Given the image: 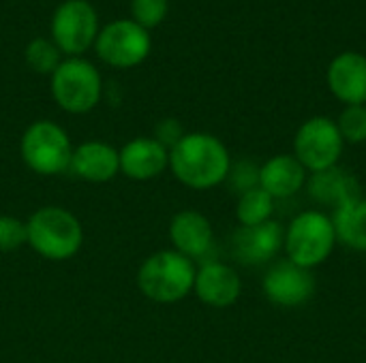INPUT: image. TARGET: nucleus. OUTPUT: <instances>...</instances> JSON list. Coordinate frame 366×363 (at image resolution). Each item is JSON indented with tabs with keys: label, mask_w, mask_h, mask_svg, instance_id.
I'll list each match as a JSON object with an SVG mask.
<instances>
[{
	"label": "nucleus",
	"mask_w": 366,
	"mask_h": 363,
	"mask_svg": "<svg viewBox=\"0 0 366 363\" xmlns=\"http://www.w3.org/2000/svg\"><path fill=\"white\" fill-rule=\"evenodd\" d=\"M193 293L202 304L210 308H229L242 293V280L232 265L221 261H206L195 274Z\"/></svg>",
	"instance_id": "f8f14e48"
},
{
	"label": "nucleus",
	"mask_w": 366,
	"mask_h": 363,
	"mask_svg": "<svg viewBox=\"0 0 366 363\" xmlns=\"http://www.w3.org/2000/svg\"><path fill=\"white\" fill-rule=\"evenodd\" d=\"M28 244L26 223L15 216H0V252H11Z\"/></svg>",
	"instance_id": "393cba45"
},
{
	"label": "nucleus",
	"mask_w": 366,
	"mask_h": 363,
	"mask_svg": "<svg viewBox=\"0 0 366 363\" xmlns=\"http://www.w3.org/2000/svg\"><path fill=\"white\" fill-rule=\"evenodd\" d=\"M184 135H187V133H184L182 124H180L178 120H174V118L161 120V122L157 124V128H154V139H157L163 148H167V150H172Z\"/></svg>",
	"instance_id": "a878e982"
},
{
	"label": "nucleus",
	"mask_w": 366,
	"mask_h": 363,
	"mask_svg": "<svg viewBox=\"0 0 366 363\" xmlns=\"http://www.w3.org/2000/svg\"><path fill=\"white\" fill-rule=\"evenodd\" d=\"M21 158L39 175H60L69 171L73 145L62 126L49 120L32 122L21 135Z\"/></svg>",
	"instance_id": "423d86ee"
},
{
	"label": "nucleus",
	"mask_w": 366,
	"mask_h": 363,
	"mask_svg": "<svg viewBox=\"0 0 366 363\" xmlns=\"http://www.w3.org/2000/svg\"><path fill=\"white\" fill-rule=\"evenodd\" d=\"M332 225L337 233V242L358 250L366 252V199L358 197L352 201H345L343 205L335 208L332 214Z\"/></svg>",
	"instance_id": "6ab92c4d"
},
{
	"label": "nucleus",
	"mask_w": 366,
	"mask_h": 363,
	"mask_svg": "<svg viewBox=\"0 0 366 363\" xmlns=\"http://www.w3.org/2000/svg\"><path fill=\"white\" fill-rule=\"evenodd\" d=\"M317 280L313 276V270L300 267L287 259L277 261L268 267L262 291L266 300L279 308H300L315 295Z\"/></svg>",
	"instance_id": "9d476101"
},
{
	"label": "nucleus",
	"mask_w": 366,
	"mask_h": 363,
	"mask_svg": "<svg viewBox=\"0 0 366 363\" xmlns=\"http://www.w3.org/2000/svg\"><path fill=\"white\" fill-rule=\"evenodd\" d=\"M51 96L69 113L92 111L103 96L99 68L86 58H64L51 73Z\"/></svg>",
	"instance_id": "39448f33"
},
{
	"label": "nucleus",
	"mask_w": 366,
	"mask_h": 363,
	"mask_svg": "<svg viewBox=\"0 0 366 363\" xmlns=\"http://www.w3.org/2000/svg\"><path fill=\"white\" fill-rule=\"evenodd\" d=\"M326 83L330 92L347 105H366V56L343 51L328 64Z\"/></svg>",
	"instance_id": "ddd939ff"
},
{
	"label": "nucleus",
	"mask_w": 366,
	"mask_h": 363,
	"mask_svg": "<svg viewBox=\"0 0 366 363\" xmlns=\"http://www.w3.org/2000/svg\"><path fill=\"white\" fill-rule=\"evenodd\" d=\"M345 141L339 133L337 120L326 116L309 118L294 135V156L309 173L326 171L339 165Z\"/></svg>",
	"instance_id": "0eeeda50"
},
{
	"label": "nucleus",
	"mask_w": 366,
	"mask_h": 363,
	"mask_svg": "<svg viewBox=\"0 0 366 363\" xmlns=\"http://www.w3.org/2000/svg\"><path fill=\"white\" fill-rule=\"evenodd\" d=\"M79 180L103 184L120 173V152L103 141H86L73 148L69 167Z\"/></svg>",
	"instance_id": "dca6fc26"
},
{
	"label": "nucleus",
	"mask_w": 366,
	"mask_h": 363,
	"mask_svg": "<svg viewBox=\"0 0 366 363\" xmlns=\"http://www.w3.org/2000/svg\"><path fill=\"white\" fill-rule=\"evenodd\" d=\"M309 180V171L294 154H277L259 167V188L274 201L298 195Z\"/></svg>",
	"instance_id": "f3484780"
},
{
	"label": "nucleus",
	"mask_w": 366,
	"mask_h": 363,
	"mask_svg": "<svg viewBox=\"0 0 366 363\" xmlns=\"http://www.w3.org/2000/svg\"><path fill=\"white\" fill-rule=\"evenodd\" d=\"M28 246L49 261H66L75 257L84 244L81 223L64 208L45 205L36 210L28 223Z\"/></svg>",
	"instance_id": "f03ea898"
},
{
	"label": "nucleus",
	"mask_w": 366,
	"mask_h": 363,
	"mask_svg": "<svg viewBox=\"0 0 366 363\" xmlns=\"http://www.w3.org/2000/svg\"><path fill=\"white\" fill-rule=\"evenodd\" d=\"M337 244L332 218L322 210H305L285 227V259L300 267L313 270L326 263Z\"/></svg>",
	"instance_id": "20e7f679"
},
{
	"label": "nucleus",
	"mask_w": 366,
	"mask_h": 363,
	"mask_svg": "<svg viewBox=\"0 0 366 363\" xmlns=\"http://www.w3.org/2000/svg\"><path fill=\"white\" fill-rule=\"evenodd\" d=\"M152 49L150 30L142 28L131 17L105 24L94 41L97 56L114 68H133L142 64Z\"/></svg>",
	"instance_id": "1a4fd4ad"
},
{
	"label": "nucleus",
	"mask_w": 366,
	"mask_h": 363,
	"mask_svg": "<svg viewBox=\"0 0 366 363\" xmlns=\"http://www.w3.org/2000/svg\"><path fill=\"white\" fill-rule=\"evenodd\" d=\"M285 229L277 220L257 227H238L232 240L234 257L244 265H262L272 261L283 250Z\"/></svg>",
	"instance_id": "9b49d317"
},
{
	"label": "nucleus",
	"mask_w": 366,
	"mask_h": 363,
	"mask_svg": "<svg viewBox=\"0 0 366 363\" xmlns=\"http://www.w3.org/2000/svg\"><path fill=\"white\" fill-rule=\"evenodd\" d=\"M169 13V0H131V19L142 28H157Z\"/></svg>",
	"instance_id": "5701e85b"
},
{
	"label": "nucleus",
	"mask_w": 366,
	"mask_h": 363,
	"mask_svg": "<svg viewBox=\"0 0 366 363\" xmlns=\"http://www.w3.org/2000/svg\"><path fill=\"white\" fill-rule=\"evenodd\" d=\"M51 41L66 58H81L94 47L101 30L97 9L88 0H64L51 15Z\"/></svg>",
	"instance_id": "6e6552de"
},
{
	"label": "nucleus",
	"mask_w": 366,
	"mask_h": 363,
	"mask_svg": "<svg viewBox=\"0 0 366 363\" xmlns=\"http://www.w3.org/2000/svg\"><path fill=\"white\" fill-rule=\"evenodd\" d=\"M307 190L315 203L330 208V210L343 205L345 201L362 197V188H360V182L356 180V175L341 169L339 165L332 169H326V171L311 173L307 180Z\"/></svg>",
	"instance_id": "a211bd4d"
},
{
	"label": "nucleus",
	"mask_w": 366,
	"mask_h": 363,
	"mask_svg": "<svg viewBox=\"0 0 366 363\" xmlns=\"http://www.w3.org/2000/svg\"><path fill=\"white\" fill-rule=\"evenodd\" d=\"M339 133L345 143L360 145L366 141V105H347L339 120Z\"/></svg>",
	"instance_id": "4be33fe9"
},
{
	"label": "nucleus",
	"mask_w": 366,
	"mask_h": 363,
	"mask_svg": "<svg viewBox=\"0 0 366 363\" xmlns=\"http://www.w3.org/2000/svg\"><path fill=\"white\" fill-rule=\"evenodd\" d=\"M169 167V150L154 137H137L120 150V173L135 182L159 178Z\"/></svg>",
	"instance_id": "2eb2a0df"
},
{
	"label": "nucleus",
	"mask_w": 366,
	"mask_h": 363,
	"mask_svg": "<svg viewBox=\"0 0 366 363\" xmlns=\"http://www.w3.org/2000/svg\"><path fill=\"white\" fill-rule=\"evenodd\" d=\"M232 156L225 143L210 133H187L169 150V169L193 190H210L227 180Z\"/></svg>",
	"instance_id": "f257e3e1"
},
{
	"label": "nucleus",
	"mask_w": 366,
	"mask_h": 363,
	"mask_svg": "<svg viewBox=\"0 0 366 363\" xmlns=\"http://www.w3.org/2000/svg\"><path fill=\"white\" fill-rule=\"evenodd\" d=\"M274 214V199L264 188H253L238 197L236 203V218L240 227H257L272 220Z\"/></svg>",
	"instance_id": "aec40b11"
},
{
	"label": "nucleus",
	"mask_w": 366,
	"mask_h": 363,
	"mask_svg": "<svg viewBox=\"0 0 366 363\" xmlns=\"http://www.w3.org/2000/svg\"><path fill=\"white\" fill-rule=\"evenodd\" d=\"M229 188L240 197L253 188L259 186V167L253 163V160H238V163H232L229 167V173H227V180Z\"/></svg>",
	"instance_id": "b1692460"
},
{
	"label": "nucleus",
	"mask_w": 366,
	"mask_h": 363,
	"mask_svg": "<svg viewBox=\"0 0 366 363\" xmlns=\"http://www.w3.org/2000/svg\"><path fill=\"white\" fill-rule=\"evenodd\" d=\"M24 56H26V64L41 75H51L62 62V51L56 47L51 39H43V36L32 39L26 45Z\"/></svg>",
	"instance_id": "412c9836"
},
{
	"label": "nucleus",
	"mask_w": 366,
	"mask_h": 363,
	"mask_svg": "<svg viewBox=\"0 0 366 363\" xmlns=\"http://www.w3.org/2000/svg\"><path fill=\"white\" fill-rule=\"evenodd\" d=\"M195 274V263L184 255L174 248L159 250L142 263L137 272V287L157 304H176L193 293Z\"/></svg>",
	"instance_id": "7ed1b4c3"
},
{
	"label": "nucleus",
	"mask_w": 366,
	"mask_h": 363,
	"mask_svg": "<svg viewBox=\"0 0 366 363\" xmlns=\"http://www.w3.org/2000/svg\"><path fill=\"white\" fill-rule=\"evenodd\" d=\"M169 240L174 244V250L184 255L191 261L206 259L210 250L214 248L212 225L204 214L195 210H182L172 218Z\"/></svg>",
	"instance_id": "4468645a"
}]
</instances>
